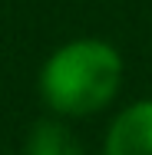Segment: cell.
<instances>
[{
    "label": "cell",
    "instance_id": "7a4b0ae2",
    "mask_svg": "<svg viewBox=\"0 0 152 155\" xmlns=\"http://www.w3.org/2000/svg\"><path fill=\"white\" fill-rule=\"evenodd\" d=\"M103 155H152V99L129 102L109 122Z\"/></svg>",
    "mask_w": 152,
    "mask_h": 155
},
{
    "label": "cell",
    "instance_id": "3957f363",
    "mask_svg": "<svg viewBox=\"0 0 152 155\" xmlns=\"http://www.w3.org/2000/svg\"><path fill=\"white\" fill-rule=\"evenodd\" d=\"M27 155H86V149L76 139V132L56 116L33 122L27 135Z\"/></svg>",
    "mask_w": 152,
    "mask_h": 155
},
{
    "label": "cell",
    "instance_id": "6da1fadb",
    "mask_svg": "<svg viewBox=\"0 0 152 155\" xmlns=\"http://www.w3.org/2000/svg\"><path fill=\"white\" fill-rule=\"evenodd\" d=\"M122 73L126 66L113 43L79 36L46 56L40 69V99L60 119H83L116 99Z\"/></svg>",
    "mask_w": 152,
    "mask_h": 155
}]
</instances>
